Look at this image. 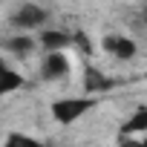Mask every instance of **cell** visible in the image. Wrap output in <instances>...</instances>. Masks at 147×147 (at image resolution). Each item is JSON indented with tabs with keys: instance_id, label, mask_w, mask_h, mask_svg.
Here are the masks:
<instances>
[{
	"instance_id": "1",
	"label": "cell",
	"mask_w": 147,
	"mask_h": 147,
	"mask_svg": "<svg viewBox=\"0 0 147 147\" xmlns=\"http://www.w3.org/2000/svg\"><path fill=\"white\" fill-rule=\"evenodd\" d=\"M92 107H95V95H75V98H58L49 110H52V118L58 124H75Z\"/></svg>"
},
{
	"instance_id": "2",
	"label": "cell",
	"mask_w": 147,
	"mask_h": 147,
	"mask_svg": "<svg viewBox=\"0 0 147 147\" xmlns=\"http://www.w3.org/2000/svg\"><path fill=\"white\" fill-rule=\"evenodd\" d=\"M9 23L15 29H20V32H32V29H40L43 32V26L49 23V12L43 6H38V3H23V6H18L12 12Z\"/></svg>"
},
{
	"instance_id": "3",
	"label": "cell",
	"mask_w": 147,
	"mask_h": 147,
	"mask_svg": "<svg viewBox=\"0 0 147 147\" xmlns=\"http://www.w3.org/2000/svg\"><path fill=\"white\" fill-rule=\"evenodd\" d=\"M69 69H72V63H69L66 52H49V55H43V63H40V78L61 81L69 75Z\"/></svg>"
},
{
	"instance_id": "4",
	"label": "cell",
	"mask_w": 147,
	"mask_h": 147,
	"mask_svg": "<svg viewBox=\"0 0 147 147\" xmlns=\"http://www.w3.org/2000/svg\"><path fill=\"white\" fill-rule=\"evenodd\" d=\"M101 46H104V52L115 55V61H130V58L138 52L136 40H133V38H124V35H107V38L101 40Z\"/></svg>"
},
{
	"instance_id": "5",
	"label": "cell",
	"mask_w": 147,
	"mask_h": 147,
	"mask_svg": "<svg viewBox=\"0 0 147 147\" xmlns=\"http://www.w3.org/2000/svg\"><path fill=\"white\" fill-rule=\"evenodd\" d=\"M38 38H40V46H43L46 55H49V52H63V49L72 43V35H66V32H61V29H43Z\"/></svg>"
},
{
	"instance_id": "6",
	"label": "cell",
	"mask_w": 147,
	"mask_h": 147,
	"mask_svg": "<svg viewBox=\"0 0 147 147\" xmlns=\"http://www.w3.org/2000/svg\"><path fill=\"white\" fill-rule=\"evenodd\" d=\"M38 43H40V40H35L32 35L20 32V35L9 38V40L3 43V49H6L9 55H15V58H26V55H32V52H35V46H38Z\"/></svg>"
},
{
	"instance_id": "7",
	"label": "cell",
	"mask_w": 147,
	"mask_h": 147,
	"mask_svg": "<svg viewBox=\"0 0 147 147\" xmlns=\"http://www.w3.org/2000/svg\"><path fill=\"white\" fill-rule=\"evenodd\" d=\"M110 87H113V81L104 75V72H98L95 66H87V72H84V90H87V95L107 92Z\"/></svg>"
},
{
	"instance_id": "8",
	"label": "cell",
	"mask_w": 147,
	"mask_h": 147,
	"mask_svg": "<svg viewBox=\"0 0 147 147\" xmlns=\"http://www.w3.org/2000/svg\"><path fill=\"white\" fill-rule=\"evenodd\" d=\"M147 136V104L144 107H138L127 121H124V127H121V136Z\"/></svg>"
},
{
	"instance_id": "9",
	"label": "cell",
	"mask_w": 147,
	"mask_h": 147,
	"mask_svg": "<svg viewBox=\"0 0 147 147\" xmlns=\"http://www.w3.org/2000/svg\"><path fill=\"white\" fill-rule=\"evenodd\" d=\"M23 84H26V81H23L20 72H15L12 66H3V72H0V95H9V92L20 90Z\"/></svg>"
},
{
	"instance_id": "10",
	"label": "cell",
	"mask_w": 147,
	"mask_h": 147,
	"mask_svg": "<svg viewBox=\"0 0 147 147\" xmlns=\"http://www.w3.org/2000/svg\"><path fill=\"white\" fill-rule=\"evenodd\" d=\"M3 147H43V141H38L26 133H9L3 138Z\"/></svg>"
},
{
	"instance_id": "11",
	"label": "cell",
	"mask_w": 147,
	"mask_h": 147,
	"mask_svg": "<svg viewBox=\"0 0 147 147\" xmlns=\"http://www.w3.org/2000/svg\"><path fill=\"white\" fill-rule=\"evenodd\" d=\"M141 147H147V136H144V138H141Z\"/></svg>"
},
{
	"instance_id": "12",
	"label": "cell",
	"mask_w": 147,
	"mask_h": 147,
	"mask_svg": "<svg viewBox=\"0 0 147 147\" xmlns=\"http://www.w3.org/2000/svg\"><path fill=\"white\" fill-rule=\"evenodd\" d=\"M144 23H147V12H144Z\"/></svg>"
}]
</instances>
